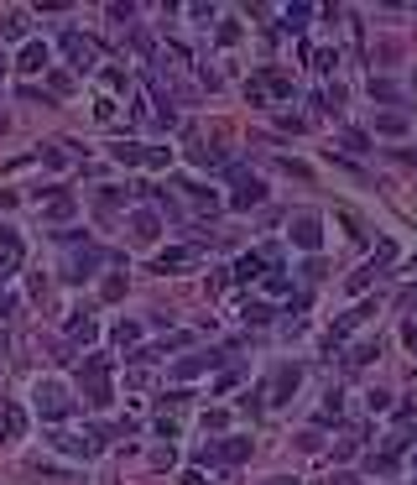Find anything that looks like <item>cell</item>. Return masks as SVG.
<instances>
[{
  "mask_svg": "<svg viewBox=\"0 0 417 485\" xmlns=\"http://www.w3.org/2000/svg\"><path fill=\"white\" fill-rule=\"evenodd\" d=\"M110 366H115V360L110 355H89L84 360V402H89V407H110V402H115V386H110Z\"/></svg>",
  "mask_w": 417,
  "mask_h": 485,
  "instance_id": "6da1fadb",
  "label": "cell"
},
{
  "mask_svg": "<svg viewBox=\"0 0 417 485\" xmlns=\"http://www.w3.org/2000/svg\"><path fill=\"white\" fill-rule=\"evenodd\" d=\"M32 402H37V412H42L47 423H63V417L73 412V397H68V386H63V381H37Z\"/></svg>",
  "mask_w": 417,
  "mask_h": 485,
  "instance_id": "7a4b0ae2",
  "label": "cell"
},
{
  "mask_svg": "<svg viewBox=\"0 0 417 485\" xmlns=\"http://www.w3.org/2000/svg\"><path fill=\"white\" fill-rule=\"evenodd\" d=\"M47 443L58 454H73V460H94L99 454V438H94V428H84V433H73V428H52Z\"/></svg>",
  "mask_w": 417,
  "mask_h": 485,
  "instance_id": "3957f363",
  "label": "cell"
},
{
  "mask_svg": "<svg viewBox=\"0 0 417 485\" xmlns=\"http://www.w3.org/2000/svg\"><path fill=\"white\" fill-rule=\"evenodd\" d=\"M58 47L68 52V63H73L78 73H94V68H99V42H94V37H84V32H63Z\"/></svg>",
  "mask_w": 417,
  "mask_h": 485,
  "instance_id": "277c9868",
  "label": "cell"
},
{
  "mask_svg": "<svg viewBox=\"0 0 417 485\" xmlns=\"http://www.w3.org/2000/svg\"><path fill=\"white\" fill-rule=\"evenodd\" d=\"M365 318H375V303H355L344 318H334V329L324 334V355H334V349H339V345H344L349 334H355L360 323H365Z\"/></svg>",
  "mask_w": 417,
  "mask_h": 485,
  "instance_id": "5b68a950",
  "label": "cell"
},
{
  "mask_svg": "<svg viewBox=\"0 0 417 485\" xmlns=\"http://www.w3.org/2000/svg\"><path fill=\"white\" fill-rule=\"evenodd\" d=\"M298 386H303V366H277L272 371V386H266V392H272V407L292 402V397H298Z\"/></svg>",
  "mask_w": 417,
  "mask_h": 485,
  "instance_id": "8992f818",
  "label": "cell"
},
{
  "mask_svg": "<svg viewBox=\"0 0 417 485\" xmlns=\"http://www.w3.org/2000/svg\"><path fill=\"white\" fill-rule=\"evenodd\" d=\"M230 178H235V193H230V209H250V204H261V198H266V183H255L250 178V172H230Z\"/></svg>",
  "mask_w": 417,
  "mask_h": 485,
  "instance_id": "52a82bcc",
  "label": "cell"
},
{
  "mask_svg": "<svg viewBox=\"0 0 417 485\" xmlns=\"http://www.w3.org/2000/svg\"><path fill=\"white\" fill-rule=\"evenodd\" d=\"M219 366V349H198V355H183L178 366H172V381H193V376H204Z\"/></svg>",
  "mask_w": 417,
  "mask_h": 485,
  "instance_id": "ba28073f",
  "label": "cell"
},
{
  "mask_svg": "<svg viewBox=\"0 0 417 485\" xmlns=\"http://www.w3.org/2000/svg\"><path fill=\"white\" fill-rule=\"evenodd\" d=\"M73 193H63V188H47V204H42V224H68L73 220Z\"/></svg>",
  "mask_w": 417,
  "mask_h": 485,
  "instance_id": "9c48e42d",
  "label": "cell"
},
{
  "mask_svg": "<svg viewBox=\"0 0 417 485\" xmlns=\"http://www.w3.org/2000/svg\"><path fill=\"white\" fill-rule=\"evenodd\" d=\"M21 272V235L11 224H0V277H16Z\"/></svg>",
  "mask_w": 417,
  "mask_h": 485,
  "instance_id": "30bf717a",
  "label": "cell"
},
{
  "mask_svg": "<svg viewBox=\"0 0 417 485\" xmlns=\"http://www.w3.org/2000/svg\"><path fill=\"white\" fill-rule=\"evenodd\" d=\"M157 235H162V214L157 209H136L131 214V240H136V246H152Z\"/></svg>",
  "mask_w": 417,
  "mask_h": 485,
  "instance_id": "8fae6325",
  "label": "cell"
},
{
  "mask_svg": "<svg viewBox=\"0 0 417 485\" xmlns=\"http://www.w3.org/2000/svg\"><path fill=\"white\" fill-rule=\"evenodd\" d=\"M292 246H298V251H308V256H313L318 246H324V224H318V220H313V214H303V220H298V224H292Z\"/></svg>",
  "mask_w": 417,
  "mask_h": 485,
  "instance_id": "7c38bea8",
  "label": "cell"
},
{
  "mask_svg": "<svg viewBox=\"0 0 417 485\" xmlns=\"http://www.w3.org/2000/svg\"><path fill=\"white\" fill-rule=\"evenodd\" d=\"M21 433H26V412L16 402H0V443H21Z\"/></svg>",
  "mask_w": 417,
  "mask_h": 485,
  "instance_id": "4fadbf2b",
  "label": "cell"
},
{
  "mask_svg": "<svg viewBox=\"0 0 417 485\" xmlns=\"http://www.w3.org/2000/svg\"><path fill=\"white\" fill-rule=\"evenodd\" d=\"M188 261H193V251H188V246H167V251H157L152 272L157 277H172V272H188Z\"/></svg>",
  "mask_w": 417,
  "mask_h": 485,
  "instance_id": "5bb4252c",
  "label": "cell"
},
{
  "mask_svg": "<svg viewBox=\"0 0 417 485\" xmlns=\"http://www.w3.org/2000/svg\"><path fill=\"white\" fill-rule=\"evenodd\" d=\"M47 63H52V47H47V42H26L21 58H16V68L32 78V73H47Z\"/></svg>",
  "mask_w": 417,
  "mask_h": 485,
  "instance_id": "9a60e30c",
  "label": "cell"
},
{
  "mask_svg": "<svg viewBox=\"0 0 417 485\" xmlns=\"http://www.w3.org/2000/svg\"><path fill=\"white\" fill-rule=\"evenodd\" d=\"M94 272H99V251H78V256H68V272H63V277H68V282H89Z\"/></svg>",
  "mask_w": 417,
  "mask_h": 485,
  "instance_id": "2e32d148",
  "label": "cell"
},
{
  "mask_svg": "<svg viewBox=\"0 0 417 485\" xmlns=\"http://www.w3.org/2000/svg\"><path fill=\"white\" fill-rule=\"evenodd\" d=\"M94 340H99V323L89 313H73L68 318V345H94Z\"/></svg>",
  "mask_w": 417,
  "mask_h": 485,
  "instance_id": "e0dca14e",
  "label": "cell"
},
{
  "mask_svg": "<svg viewBox=\"0 0 417 485\" xmlns=\"http://www.w3.org/2000/svg\"><path fill=\"white\" fill-rule=\"evenodd\" d=\"M266 272H272V266L261 261V251H246L235 261V282H255V277H266Z\"/></svg>",
  "mask_w": 417,
  "mask_h": 485,
  "instance_id": "ac0fdd59",
  "label": "cell"
},
{
  "mask_svg": "<svg viewBox=\"0 0 417 485\" xmlns=\"http://www.w3.org/2000/svg\"><path fill=\"white\" fill-rule=\"evenodd\" d=\"M266 84V94H272V100H292V78L287 73H277V68H266V73H255Z\"/></svg>",
  "mask_w": 417,
  "mask_h": 485,
  "instance_id": "d6986e66",
  "label": "cell"
},
{
  "mask_svg": "<svg viewBox=\"0 0 417 485\" xmlns=\"http://www.w3.org/2000/svg\"><path fill=\"white\" fill-rule=\"evenodd\" d=\"M183 183V193L193 198V204H204V209H219V198H214V188H204V183H193V178H178Z\"/></svg>",
  "mask_w": 417,
  "mask_h": 485,
  "instance_id": "ffe728a7",
  "label": "cell"
},
{
  "mask_svg": "<svg viewBox=\"0 0 417 485\" xmlns=\"http://www.w3.org/2000/svg\"><path fill=\"white\" fill-rule=\"evenodd\" d=\"M308 63H313V73H334V63H339V47H318V52H308Z\"/></svg>",
  "mask_w": 417,
  "mask_h": 485,
  "instance_id": "44dd1931",
  "label": "cell"
},
{
  "mask_svg": "<svg viewBox=\"0 0 417 485\" xmlns=\"http://www.w3.org/2000/svg\"><path fill=\"white\" fill-rule=\"evenodd\" d=\"M110 152H115V162H131V167H136V162H146V146H136V141H115Z\"/></svg>",
  "mask_w": 417,
  "mask_h": 485,
  "instance_id": "7402d4cb",
  "label": "cell"
},
{
  "mask_svg": "<svg viewBox=\"0 0 417 485\" xmlns=\"http://www.w3.org/2000/svg\"><path fill=\"white\" fill-rule=\"evenodd\" d=\"M136 340H141V323H131V318H126V323H115V345L126 349V355H131V345H136Z\"/></svg>",
  "mask_w": 417,
  "mask_h": 485,
  "instance_id": "603a6c76",
  "label": "cell"
},
{
  "mask_svg": "<svg viewBox=\"0 0 417 485\" xmlns=\"http://www.w3.org/2000/svg\"><path fill=\"white\" fill-rule=\"evenodd\" d=\"M0 32H6V42H21V37H26V11H11Z\"/></svg>",
  "mask_w": 417,
  "mask_h": 485,
  "instance_id": "cb8c5ba5",
  "label": "cell"
},
{
  "mask_svg": "<svg viewBox=\"0 0 417 485\" xmlns=\"http://www.w3.org/2000/svg\"><path fill=\"white\" fill-rule=\"evenodd\" d=\"M308 16H313V6H287V11H282V26H287V32H298Z\"/></svg>",
  "mask_w": 417,
  "mask_h": 485,
  "instance_id": "d4e9b609",
  "label": "cell"
},
{
  "mask_svg": "<svg viewBox=\"0 0 417 485\" xmlns=\"http://www.w3.org/2000/svg\"><path fill=\"white\" fill-rule=\"evenodd\" d=\"M375 349H381V345H375V340H365V345H355V349H349V366H370V360H375Z\"/></svg>",
  "mask_w": 417,
  "mask_h": 485,
  "instance_id": "484cf974",
  "label": "cell"
},
{
  "mask_svg": "<svg viewBox=\"0 0 417 485\" xmlns=\"http://www.w3.org/2000/svg\"><path fill=\"white\" fill-rule=\"evenodd\" d=\"M146 381H152V366H131V360H126V386H136V392H141Z\"/></svg>",
  "mask_w": 417,
  "mask_h": 485,
  "instance_id": "4316f807",
  "label": "cell"
},
{
  "mask_svg": "<svg viewBox=\"0 0 417 485\" xmlns=\"http://www.w3.org/2000/svg\"><path fill=\"white\" fill-rule=\"evenodd\" d=\"M370 282H375V266H360V272H355V277H349V282H344V287H349V292H365V287H370Z\"/></svg>",
  "mask_w": 417,
  "mask_h": 485,
  "instance_id": "83f0119b",
  "label": "cell"
},
{
  "mask_svg": "<svg viewBox=\"0 0 417 485\" xmlns=\"http://www.w3.org/2000/svg\"><path fill=\"white\" fill-rule=\"evenodd\" d=\"M240 318H250V323H266V318H272V308H266V303H240Z\"/></svg>",
  "mask_w": 417,
  "mask_h": 485,
  "instance_id": "f1b7e54d",
  "label": "cell"
},
{
  "mask_svg": "<svg viewBox=\"0 0 417 485\" xmlns=\"http://www.w3.org/2000/svg\"><path fill=\"white\" fill-rule=\"evenodd\" d=\"M375 131H386V136H401V131H407V120H401V115H381V120H375Z\"/></svg>",
  "mask_w": 417,
  "mask_h": 485,
  "instance_id": "f546056e",
  "label": "cell"
},
{
  "mask_svg": "<svg viewBox=\"0 0 417 485\" xmlns=\"http://www.w3.org/2000/svg\"><path fill=\"white\" fill-rule=\"evenodd\" d=\"M261 282H266V292H287V287H292V277H287V272H266Z\"/></svg>",
  "mask_w": 417,
  "mask_h": 485,
  "instance_id": "4dcf8cb0",
  "label": "cell"
},
{
  "mask_svg": "<svg viewBox=\"0 0 417 485\" xmlns=\"http://www.w3.org/2000/svg\"><path fill=\"white\" fill-rule=\"evenodd\" d=\"M365 407L370 412H392V392H365Z\"/></svg>",
  "mask_w": 417,
  "mask_h": 485,
  "instance_id": "1f68e13d",
  "label": "cell"
},
{
  "mask_svg": "<svg viewBox=\"0 0 417 485\" xmlns=\"http://www.w3.org/2000/svg\"><path fill=\"white\" fill-rule=\"evenodd\" d=\"M16 308H21L16 292H0V323H6V318H16Z\"/></svg>",
  "mask_w": 417,
  "mask_h": 485,
  "instance_id": "d6a6232c",
  "label": "cell"
},
{
  "mask_svg": "<svg viewBox=\"0 0 417 485\" xmlns=\"http://www.w3.org/2000/svg\"><path fill=\"white\" fill-rule=\"evenodd\" d=\"M167 162H172L167 146H152V152H146V167H167Z\"/></svg>",
  "mask_w": 417,
  "mask_h": 485,
  "instance_id": "836d02e7",
  "label": "cell"
},
{
  "mask_svg": "<svg viewBox=\"0 0 417 485\" xmlns=\"http://www.w3.org/2000/svg\"><path fill=\"white\" fill-rule=\"evenodd\" d=\"M115 115H120V110H115V100H99V104H94V120H104V126H110Z\"/></svg>",
  "mask_w": 417,
  "mask_h": 485,
  "instance_id": "e575fe53",
  "label": "cell"
},
{
  "mask_svg": "<svg viewBox=\"0 0 417 485\" xmlns=\"http://www.w3.org/2000/svg\"><path fill=\"white\" fill-rule=\"evenodd\" d=\"M219 42H224V47L240 42V21H219Z\"/></svg>",
  "mask_w": 417,
  "mask_h": 485,
  "instance_id": "d590c367",
  "label": "cell"
},
{
  "mask_svg": "<svg viewBox=\"0 0 417 485\" xmlns=\"http://www.w3.org/2000/svg\"><path fill=\"white\" fill-rule=\"evenodd\" d=\"M47 84H52V94H73V78L68 73H47Z\"/></svg>",
  "mask_w": 417,
  "mask_h": 485,
  "instance_id": "8d00e7d4",
  "label": "cell"
},
{
  "mask_svg": "<svg viewBox=\"0 0 417 485\" xmlns=\"http://www.w3.org/2000/svg\"><path fill=\"white\" fill-rule=\"evenodd\" d=\"M99 78H104V89H126V68H104Z\"/></svg>",
  "mask_w": 417,
  "mask_h": 485,
  "instance_id": "74e56055",
  "label": "cell"
},
{
  "mask_svg": "<svg viewBox=\"0 0 417 485\" xmlns=\"http://www.w3.org/2000/svg\"><path fill=\"white\" fill-rule=\"evenodd\" d=\"M104 298H110V303L126 298V277H110V282H104Z\"/></svg>",
  "mask_w": 417,
  "mask_h": 485,
  "instance_id": "f35d334b",
  "label": "cell"
},
{
  "mask_svg": "<svg viewBox=\"0 0 417 485\" xmlns=\"http://www.w3.org/2000/svg\"><path fill=\"white\" fill-rule=\"evenodd\" d=\"M42 162H47V167H63V162H68V152H63V146H47Z\"/></svg>",
  "mask_w": 417,
  "mask_h": 485,
  "instance_id": "ab89813d",
  "label": "cell"
},
{
  "mask_svg": "<svg viewBox=\"0 0 417 485\" xmlns=\"http://www.w3.org/2000/svg\"><path fill=\"white\" fill-rule=\"evenodd\" d=\"M344 412V397L339 392H329V402H324V417H339Z\"/></svg>",
  "mask_w": 417,
  "mask_h": 485,
  "instance_id": "60d3db41",
  "label": "cell"
},
{
  "mask_svg": "<svg viewBox=\"0 0 417 485\" xmlns=\"http://www.w3.org/2000/svg\"><path fill=\"white\" fill-rule=\"evenodd\" d=\"M282 172H292V178H308V162H292V157H282Z\"/></svg>",
  "mask_w": 417,
  "mask_h": 485,
  "instance_id": "b9f144b4",
  "label": "cell"
},
{
  "mask_svg": "<svg viewBox=\"0 0 417 485\" xmlns=\"http://www.w3.org/2000/svg\"><path fill=\"white\" fill-rule=\"evenodd\" d=\"M131 16H136V6H110V21H120V26H126Z\"/></svg>",
  "mask_w": 417,
  "mask_h": 485,
  "instance_id": "7bdbcfd3",
  "label": "cell"
},
{
  "mask_svg": "<svg viewBox=\"0 0 417 485\" xmlns=\"http://www.w3.org/2000/svg\"><path fill=\"white\" fill-rule=\"evenodd\" d=\"M183 485H209V475H198V469H183Z\"/></svg>",
  "mask_w": 417,
  "mask_h": 485,
  "instance_id": "ee69618b",
  "label": "cell"
},
{
  "mask_svg": "<svg viewBox=\"0 0 417 485\" xmlns=\"http://www.w3.org/2000/svg\"><path fill=\"white\" fill-rule=\"evenodd\" d=\"M401 340H407V349H417V323H407V329H401Z\"/></svg>",
  "mask_w": 417,
  "mask_h": 485,
  "instance_id": "f6af8a7d",
  "label": "cell"
},
{
  "mask_svg": "<svg viewBox=\"0 0 417 485\" xmlns=\"http://www.w3.org/2000/svg\"><path fill=\"white\" fill-rule=\"evenodd\" d=\"M324 485H360V480H355V475H329Z\"/></svg>",
  "mask_w": 417,
  "mask_h": 485,
  "instance_id": "bcb514c9",
  "label": "cell"
},
{
  "mask_svg": "<svg viewBox=\"0 0 417 485\" xmlns=\"http://www.w3.org/2000/svg\"><path fill=\"white\" fill-rule=\"evenodd\" d=\"M266 485H298V475H277V480H266Z\"/></svg>",
  "mask_w": 417,
  "mask_h": 485,
  "instance_id": "7dc6e473",
  "label": "cell"
},
{
  "mask_svg": "<svg viewBox=\"0 0 417 485\" xmlns=\"http://www.w3.org/2000/svg\"><path fill=\"white\" fill-rule=\"evenodd\" d=\"M6 349H11V340H6V329H0V360H6Z\"/></svg>",
  "mask_w": 417,
  "mask_h": 485,
  "instance_id": "c3c4849f",
  "label": "cell"
},
{
  "mask_svg": "<svg viewBox=\"0 0 417 485\" xmlns=\"http://www.w3.org/2000/svg\"><path fill=\"white\" fill-rule=\"evenodd\" d=\"M0 78H6V58H0Z\"/></svg>",
  "mask_w": 417,
  "mask_h": 485,
  "instance_id": "681fc988",
  "label": "cell"
},
{
  "mask_svg": "<svg viewBox=\"0 0 417 485\" xmlns=\"http://www.w3.org/2000/svg\"><path fill=\"white\" fill-rule=\"evenodd\" d=\"M412 465H417V460H412Z\"/></svg>",
  "mask_w": 417,
  "mask_h": 485,
  "instance_id": "f907efd6",
  "label": "cell"
}]
</instances>
